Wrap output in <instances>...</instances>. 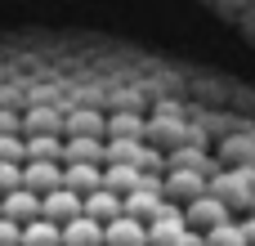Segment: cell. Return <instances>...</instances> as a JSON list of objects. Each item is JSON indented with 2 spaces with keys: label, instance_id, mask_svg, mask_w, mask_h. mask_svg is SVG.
I'll return each instance as SVG.
<instances>
[{
  "label": "cell",
  "instance_id": "cell-7",
  "mask_svg": "<svg viewBox=\"0 0 255 246\" xmlns=\"http://www.w3.org/2000/svg\"><path fill=\"white\" fill-rule=\"evenodd\" d=\"M85 215H90V220H99V224L108 229V224H112V220H121L126 211H121V197H117V193L99 188L94 197H85Z\"/></svg>",
  "mask_w": 255,
  "mask_h": 246
},
{
  "label": "cell",
  "instance_id": "cell-10",
  "mask_svg": "<svg viewBox=\"0 0 255 246\" xmlns=\"http://www.w3.org/2000/svg\"><path fill=\"white\" fill-rule=\"evenodd\" d=\"M206 246H247V233H242V224H220L206 233Z\"/></svg>",
  "mask_w": 255,
  "mask_h": 246
},
{
  "label": "cell",
  "instance_id": "cell-5",
  "mask_svg": "<svg viewBox=\"0 0 255 246\" xmlns=\"http://www.w3.org/2000/svg\"><path fill=\"white\" fill-rule=\"evenodd\" d=\"M121 211H126L130 220H139V224H152V220L161 215V193H157V188H139V193L121 197Z\"/></svg>",
  "mask_w": 255,
  "mask_h": 246
},
{
  "label": "cell",
  "instance_id": "cell-8",
  "mask_svg": "<svg viewBox=\"0 0 255 246\" xmlns=\"http://www.w3.org/2000/svg\"><path fill=\"white\" fill-rule=\"evenodd\" d=\"M63 246H103V224L90 220V215L72 220V224L63 229Z\"/></svg>",
  "mask_w": 255,
  "mask_h": 246
},
{
  "label": "cell",
  "instance_id": "cell-12",
  "mask_svg": "<svg viewBox=\"0 0 255 246\" xmlns=\"http://www.w3.org/2000/svg\"><path fill=\"white\" fill-rule=\"evenodd\" d=\"M0 215H4V202H0Z\"/></svg>",
  "mask_w": 255,
  "mask_h": 246
},
{
  "label": "cell",
  "instance_id": "cell-6",
  "mask_svg": "<svg viewBox=\"0 0 255 246\" xmlns=\"http://www.w3.org/2000/svg\"><path fill=\"white\" fill-rule=\"evenodd\" d=\"M103 188H108V193H117V197H130V193H139V188H143V170H139V166H108Z\"/></svg>",
  "mask_w": 255,
  "mask_h": 246
},
{
  "label": "cell",
  "instance_id": "cell-1",
  "mask_svg": "<svg viewBox=\"0 0 255 246\" xmlns=\"http://www.w3.org/2000/svg\"><path fill=\"white\" fill-rule=\"evenodd\" d=\"M211 13L224 22V27H233L247 45L255 49V0H233V4H211Z\"/></svg>",
  "mask_w": 255,
  "mask_h": 246
},
{
  "label": "cell",
  "instance_id": "cell-11",
  "mask_svg": "<svg viewBox=\"0 0 255 246\" xmlns=\"http://www.w3.org/2000/svg\"><path fill=\"white\" fill-rule=\"evenodd\" d=\"M0 246H22V229L9 224V220H0Z\"/></svg>",
  "mask_w": 255,
  "mask_h": 246
},
{
  "label": "cell",
  "instance_id": "cell-3",
  "mask_svg": "<svg viewBox=\"0 0 255 246\" xmlns=\"http://www.w3.org/2000/svg\"><path fill=\"white\" fill-rule=\"evenodd\" d=\"M0 220H9V224H36V220H45V202L36 193H13V197H4V215Z\"/></svg>",
  "mask_w": 255,
  "mask_h": 246
},
{
  "label": "cell",
  "instance_id": "cell-4",
  "mask_svg": "<svg viewBox=\"0 0 255 246\" xmlns=\"http://www.w3.org/2000/svg\"><path fill=\"white\" fill-rule=\"evenodd\" d=\"M103 246H148V224L121 215V220H112L103 229Z\"/></svg>",
  "mask_w": 255,
  "mask_h": 246
},
{
  "label": "cell",
  "instance_id": "cell-2",
  "mask_svg": "<svg viewBox=\"0 0 255 246\" xmlns=\"http://www.w3.org/2000/svg\"><path fill=\"white\" fill-rule=\"evenodd\" d=\"M81 215H85V197H76V193H67V188L45 197V220L58 224V229H67V224L81 220Z\"/></svg>",
  "mask_w": 255,
  "mask_h": 246
},
{
  "label": "cell",
  "instance_id": "cell-9",
  "mask_svg": "<svg viewBox=\"0 0 255 246\" xmlns=\"http://www.w3.org/2000/svg\"><path fill=\"white\" fill-rule=\"evenodd\" d=\"M22 246H63V229L49 220H36L22 229Z\"/></svg>",
  "mask_w": 255,
  "mask_h": 246
}]
</instances>
